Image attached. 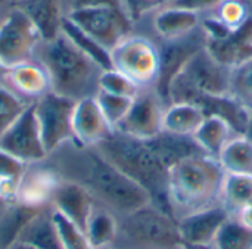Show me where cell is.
Instances as JSON below:
<instances>
[{"label":"cell","mask_w":252,"mask_h":249,"mask_svg":"<svg viewBox=\"0 0 252 249\" xmlns=\"http://www.w3.org/2000/svg\"><path fill=\"white\" fill-rule=\"evenodd\" d=\"M224 173H252V140L245 134L233 136L217 156Z\"/></svg>","instance_id":"28"},{"label":"cell","mask_w":252,"mask_h":249,"mask_svg":"<svg viewBox=\"0 0 252 249\" xmlns=\"http://www.w3.org/2000/svg\"><path fill=\"white\" fill-rule=\"evenodd\" d=\"M50 205L38 210L19 232L18 241L32 249H62Z\"/></svg>","instance_id":"22"},{"label":"cell","mask_w":252,"mask_h":249,"mask_svg":"<svg viewBox=\"0 0 252 249\" xmlns=\"http://www.w3.org/2000/svg\"><path fill=\"white\" fill-rule=\"evenodd\" d=\"M167 102L155 87H145L133 99V103L115 131L149 140L162 133V121Z\"/></svg>","instance_id":"11"},{"label":"cell","mask_w":252,"mask_h":249,"mask_svg":"<svg viewBox=\"0 0 252 249\" xmlns=\"http://www.w3.org/2000/svg\"><path fill=\"white\" fill-rule=\"evenodd\" d=\"M1 18H3V16H0V21H1Z\"/></svg>","instance_id":"45"},{"label":"cell","mask_w":252,"mask_h":249,"mask_svg":"<svg viewBox=\"0 0 252 249\" xmlns=\"http://www.w3.org/2000/svg\"><path fill=\"white\" fill-rule=\"evenodd\" d=\"M235 217H238V220L242 224H245L247 227H250L252 230V202L248 204V205H245Z\"/></svg>","instance_id":"40"},{"label":"cell","mask_w":252,"mask_h":249,"mask_svg":"<svg viewBox=\"0 0 252 249\" xmlns=\"http://www.w3.org/2000/svg\"><path fill=\"white\" fill-rule=\"evenodd\" d=\"M52 216L58 229L62 249H94L83 229L71 223L68 218H65L55 210L52 211Z\"/></svg>","instance_id":"34"},{"label":"cell","mask_w":252,"mask_h":249,"mask_svg":"<svg viewBox=\"0 0 252 249\" xmlns=\"http://www.w3.org/2000/svg\"><path fill=\"white\" fill-rule=\"evenodd\" d=\"M32 103L47 155L65 143L74 142L72 112L75 100L50 90Z\"/></svg>","instance_id":"8"},{"label":"cell","mask_w":252,"mask_h":249,"mask_svg":"<svg viewBox=\"0 0 252 249\" xmlns=\"http://www.w3.org/2000/svg\"><path fill=\"white\" fill-rule=\"evenodd\" d=\"M27 167L28 164L15 158L9 152L0 149V182L13 183L18 186L27 171Z\"/></svg>","instance_id":"37"},{"label":"cell","mask_w":252,"mask_h":249,"mask_svg":"<svg viewBox=\"0 0 252 249\" xmlns=\"http://www.w3.org/2000/svg\"><path fill=\"white\" fill-rule=\"evenodd\" d=\"M118 249H183L177 220L168 211L148 204L118 217Z\"/></svg>","instance_id":"5"},{"label":"cell","mask_w":252,"mask_h":249,"mask_svg":"<svg viewBox=\"0 0 252 249\" xmlns=\"http://www.w3.org/2000/svg\"><path fill=\"white\" fill-rule=\"evenodd\" d=\"M221 1L223 0H165L162 4L186 7V9H192V10H198L201 13H205V12L213 10Z\"/></svg>","instance_id":"39"},{"label":"cell","mask_w":252,"mask_h":249,"mask_svg":"<svg viewBox=\"0 0 252 249\" xmlns=\"http://www.w3.org/2000/svg\"><path fill=\"white\" fill-rule=\"evenodd\" d=\"M62 32L90 59H93L102 69L112 68L111 65V53L96 40H93L89 34H86L81 28H78L69 18H63L62 22Z\"/></svg>","instance_id":"29"},{"label":"cell","mask_w":252,"mask_h":249,"mask_svg":"<svg viewBox=\"0 0 252 249\" xmlns=\"http://www.w3.org/2000/svg\"><path fill=\"white\" fill-rule=\"evenodd\" d=\"M211 249H252V230L232 216L219 230Z\"/></svg>","instance_id":"30"},{"label":"cell","mask_w":252,"mask_h":249,"mask_svg":"<svg viewBox=\"0 0 252 249\" xmlns=\"http://www.w3.org/2000/svg\"><path fill=\"white\" fill-rule=\"evenodd\" d=\"M227 28L238 30L252 16L247 0H223L213 10H210Z\"/></svg>","instance_id":"31"},{"label":"cell","mask_w":252,"mask_h":249,"mask_svg":"<svg viewBox=\"0 0 252 249\" xmlns=\"http://www.w3.org/2000/svg\"><path fill=\"white\" fill-rule=\"evenodd\" d=\"M12 6L19 7L32 21L43 40L55 38L62 32L66 15L65 0H15Z\"/></svg>","instance_id":"21"},{"label":"cell","mask_w":252,"mask_h":249,"mask_svg":"<svg viewBox=\"0 0 252 249\" xmlns=\"http://www.w3.org/2000/svg\"><path fill=\"white\" fill-rule=\"evenodd\" d=\"M0 149L9 152L25 164L41 162L47 158L34 103H30L0 136Z\"/></svg>","instance_id":"12"},{"label":"cell","mask_w":252,"mask_h":249,"mask_svg":"<svg viewBox=\"0 0 252 249\" xmlns=\"http://www.w3.org/2000/svg\"><path fill=\"white\" fill-rule=\"evenodd\" d=\"M66 18L109 52L133 30V19L128 13L109 6L68 10Z\"/></svg>","instance_id":"10"},{"label":"cell","mask_w":252,"mask_h":249,"mask_svg":"<svg viewBox=\"0 0 252 249\" xmlns=\"http://www.w3.org/2000/svg\"><path fill=\"white\" fill-rule=\"evenodd\" d=\"M84 233L94 249L111 247L115 244L118 235V217L108 208L96 204L87 220Z\"/></svg>","instance_id":"26"},{"label":"cell","mask_w":252,"mask_h":249,"mask_svg":"<svg viewBox=\"0 0 252 249\" xmlns=\"http://www.w3.org/2000/svg\"><path fill=\"white\" fill-rule=\"evenodd\" d=\"M230 217L232 214L217 204L177 218V224L186 245L211 247L219 230Z\"/></svg>","instance_id":"14"},{"label":"cell","mask_w":252,"mask_h":249,"mask_svg":"<svg viewBox=\"0 0 252 249\" xmlns=\"http://www.w3.org/2000/svg\"><path fill=\"white\" fill-rule=\"evenodd\" d=\"M50 207L84 230L87 220L93 208L96 207V201L81 185L66 179H61L52 193Z\"/></svg>","instance_id":"17"},{"label":"cell","mask_w":252,"mask_h":249,"mask_svg":"<svg viewBox=\"0 0 252 249\" xmlns=\"http://www.w3.org/2000/svg\"><path fill=\"white\" fill-rule=\"evenodd\" d=\"M233 136H236V133L227 121L217 115H207L192 137L204 154L217 158L223 146Z\"/></svg>","instance_id":"24"},{"label":"cell","mask_w":252,"mask_h":249,"mask_svg":"<svg viewBox=\"0 0 252 249\" xmlns=\"http://www.w3.org/2000/svg\"><path fill=\"white\" fill-rule=\"evenodd\" d=\"M183 249H211V247H198V245H186L185 244Z\"/></svg>","instance_id":"43"},{"label":"cell","mask_w":252,"mask_h":249,"mask_svg":"<svg viewBox=\"0 0 252 249\" xmlns=\"http://www.w3.org/2000/svg\"><path fill=\"white\" fill-rule=\"evenodd\" d=\"M230 71L217 62L204 46L171 78L167 89V105L174 102L196 103L205 96L229 94Z\"/></svg>","instance_id":"6"},{"label":"cell","mask_w":252,"mask_h":249,"mask_svg":"<svg viewBox=\"0 0 252 249\" xmlns=\"http://www.w3.org/2000/svg\"><path fill=\"white\" fill-rule=\"evenodd\" d=\"M6 87L25 102L32 103L44 93L50 92V81L46 68L34 58L10 66Z\"/></svg>","instance_id":"20"},{"label":"cell","mask_w":252,"mask_h":249,"mask_svg":"<svg viewBox=\"0 0 252 249\" xmlns=\"http://www.w3.org/2000/svg\"><path fill=\"white\" fill-rule=\"evenodd\" d=\"M230 94L252 109V58L232 68Z\"/></svg>","instance_id":"35"},{"label":"cell","mask_w":252,"mask_h":249,"mask_svg":"<svg viewBox=\"0 0 252 249\" xmlns=\"http://www.w3.org/2000/svg\"><path fill=\"white\" fill-rule=\"evenodd\" d=\"M100 6H109V7H117L124 12L126 9V1L124 0H65V7L68 10L74 9H84V7H100ZM130 16V15H128Z\"/></svg>","instance_id":"38"},{"label":"cell","mask_w":252,"mask_h":249,"mask_svg":"<svg viewBox=\"0 0 252 249\" xmlns=\"http://www.w3.org/2000/svg\"><path fill=\"white\" fill-rule=\"evenodd\" d=\"M99 90L111 94L134 99L142 90V87H139L133 80H130L127 75L121 74L120 71L109 68V69H103L99 77Z\"/></svg>","instance_id":"32"},{"label":"cell","mask_w":252,"mask_h":249,"mask_svg":"<svg viewBox=\"0 0 252 249\" xmlns=\"http://www.w3.org/2000/svg\"><path fill=\"white\" fill-rule=\"evenodd\" d=\"M202 13L198 10L161 4L155 9L152 16V27L155 34L162 41L183 38L199 30Z\"/></svg>","instance_id":"18"},{"label":"cell","mask_w":252,"mask_h":249,"mask_svg":"<svg viewBox=\"0 0 252 249\" xmlns=\"http://www.w3.org/2000/svg\"><path fill=\"white\" fill-rule=\"evenodd\" d=\"M9 71H10V66H7V65L0 59V87H6Z\"/></svg>","instance_id":"41"},{"label":"cell","mask_w":252,"mask_h":249,"mask_svg":"<svg viewBox=\"0 0 252 249\" xmlns=\"http://www.w3.org/2000/svg\"><path fill=\"white\" fill-rule=\"evenodd\" d=\"M252 202V173H226L220 204L236 216L245 205Z\"/></svg>","instance_id":"27"},{"label":"cell","mask_w":252,"mask_h":249,"mask_svg":"<svg viewBox=\"0 0 252 249\" xmlns=\"http://www.w3.org/2000/svg\"><path fill=\"white\" fill-rule=\"evenodd\" d=\"M105 118L108 120L109 125L112 127V130H115L120 123L126 118L133 99L131 97H124V96H117V94H111L102 90H97V93L94 94Z\"/></svg>","instance_id":"33"},{"label":"cell","mask_w":252,"mask_h":249,"mask_svg":"<svg viewBox=\"0 0 252 249\" xmlns=\"http://www.w3.org/2000/svg\"><path fill=\"white\" fill-rule=\"evenodd\" d=\"M224 170L207 154L188 156L168 168L167 199L174 218L220 204Z\"/></svg>","instance_id":"2"},{"label":"cell","mask_w":252,"mask_h":249,"mask_svg":"<svg viewBox=\"0 0 252 249\" xmlns=\"http://www.w3.org/2000/svg\"><path fill=\"white\" fill-rule=\"evenodd\" d=\"M34 58L46 68L52 92L75 102L97 93L103 69L63 32L43 40Z\"/></svg>","instance_id":"3"},{"label":"cell","mask_w":252,"mask_h":249,"mask_svg":"<svg viewBox=\"0 0 252 249\" xmlns=\"http://www.w3.org/2000/svg\"><path fill=\"white\" fill-rule=\"evenodd\" d=\"M96 148L120 171L142 186L149 193L152 204L170 213L167 199L168 167L149 140L136 139L114 130Z\"/></svg>","instance_id":"4"},{"label":"cell","mask_w":252,"mask_h":249,"mask_svg":"<svg viewBox=\"0 0 252 249\" xmlns=\"http://www.w3.org/2000/svg\"><path fill=\"white\" fill-rule=\"evenodd\" d=\"M204 46H205V37L201 28L183 38L164 41V44L159 46L161 68H159V77L155 89L159 92V94L164 97L165 102H167V89L171 78L179 72V69L185 65V62Z\"/></svg>","instance_id":"15"},{"label":"cell","mask_w":252,"mask_h":249,"mask_svg":"<svg viewBox=\"0 0 252 249\" xmlns=\"http://www.w3.org/2000/svg\"><path fill=\"white\" fill-rule=\"evenodd\" d=\"M149 143L168 168L188 156L204 154L192 136H179L162 131L154 139H149Z\"/></svg>","instance_id":"25"},{"label":"cell","mask_w":252,"mask_h":249,"mask_svg":"<svg viewBox=\"0 0 252 249\" xmlns=\"http://www.w3.org/2000/svg\"><path fill=\"white\" fill-rule=\"evenodd\" d=\"M6 249H32L30 248L28 245H25V244H21V242H13L12 245H9Z\"/></svg>","instance_id":"42"},{"label":"cell","mask_w":252,"mask_h":249,"mask_svg":"<svg viewBox=\"0 0 252 249\" xmlns=\"http://www.w3.org/2000/svg\"><path fill=\"white\" fill-rule=\"evenodd\" d=\"M30 103L13 93L9 87H0V136L24 112Z\"/></svg>","instance_id":"36"},{"label":"cell","mask_w":252,"mask_h":249,"mask_svg":"<svg viewBox=\"0 0 252 249\" xmlns=\"http://www.w3.org/2000/svg\"><path fill=\"white\" fill-rule=\"evenodd\" d=\"M62 179L75 182L90 192L96 204L117 217L152 202L149 193L109 162L97 148L65 143L44 159Z\"/></svg>","instance_id":"1"},{"label":"cell","mask_w":252,"mask_h":249,"mask_svg":"<svg viewBox=\"0 0 252 249\" xmlns=\"http://www.w3.org/2000/svg\"><path fill=\"white\" fill-rule=\"evenodd\" d=\"M210 55L227 68H235L252 58V16L223 38L205 40Z\"/></svg>","instance_id":"19"},{"label":"cell","mask_w":252,"mask_h":249,"mask_svg":"<svg viewBox=\"0 0 252 249\" xmlns=\"http://www.w3.org/2000/svg\"><path fill=\"white\" fill-rule=\"evenodd\" d=\"M112 131L114 130L105 118L94 96L75 102L72 112L74 143L86 148H96Z\"/></svg>","instance_id":"13"},{"label":"cell","mask_w":252,"mask_h":249,"mask_svg":"<svg viewBox=\"0 0 252 249\" xmlns=\"http://www.w3.org/2000/svg\"><path fill=\"white\" fill-rule=\"evenodd\" d=\"M111 65L114 69L127 75L139 87H155L159 68V46L151 38L139 34H130L111 49Z\"/></svg>","instance_id":"7"},{"label":"cell","mask_w":252,"mask_h":249,"mask_svg":"<svg viewBox=\"0 0 252 249\" xmlns=\"http://www.w3.org/2000/svg\"><path fill=\"white\" fill-rule=\"evenodd\" d=\"M204 109L192 102H174L165 106L162 131L179 134V136H193L201 123L205 120Z\"/></svg>","instance_id":"23"},{"label":"cell","mask_w":252,"mask_h":249,"mask_svg":"<svg viewBox=\"0 0 252 249\" xmlns=\"http://www.w3.org/2000/svg\"><path fill=\"white\" fill-rule=\"evenodd\" d=\"M99 249H118L117 247H114V245H111V247H105V248H99Z\"/></svg>","instance_id":"44"},{"label":"cell","mask_w":252,"mask_h":249,"mask_svg":"<svg viewBox=\"0 0 252 249\" xmlns=\"http://www.w3.org/2000/svg\"><path fill=\"white\" fill-rule=\"evenodd\" d=\"M43 37L32 21L16 6H10L0 21V59L15 66L34 59Z\"/></svg>","instance_id":"9"},{"label":"cell","mask_w":252,"mask_h":249,"mask_svg":"<svg viewBox=\"0 0 252 249\" xmlns=\"http://www.w3.org/2000/svg\"><path fill=\"white\" fill-rule=\"evenodd\" d=\"M61 179L62 177L46 161L28 164L27 171L18 185V204L32 208L50 205L52 193Z\"/></svg>","instance_id":"16"}]
</instances>
